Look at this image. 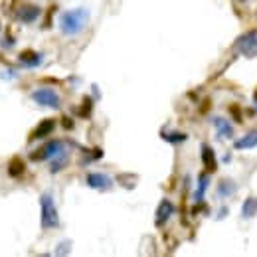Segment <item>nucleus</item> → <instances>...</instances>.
Listing matches in <instances>:
<instances>
[{
  "label": "nucleus",
  "instance_id": "17",
  "mask_svg": "<svg viewBox=\"0 0 257 257\" xmlns=\"http://www.w3.org/2000/svg\"><path fill=\"white\" fill-rule=\"evenodd\" d=\"M208 186H210L208 174H200V178H198V188H196V194H194V200H196V202H202V200H204V194L208 190Z\"/></svg>",
  "mask_w": 257,
  "mask_h": 257
},
{
  "label": "nucleus",
  "instance_id": "9",
  "mask_svg": "<svg viewBox=\"0 0 257 257\" xmlns=\"http://www.w3.org/2000/svg\"><path fill=\"white\" fill-rule=\"evenodd\" d=\"M172 214H174V204L170 200H162L157 208V225H164Z\"/></svg>",
  "mask_w": 257,
  "mask_h": 257
},
{
  "label": "nucleus",
  "instance_id": "21",
  "mask_svg": "<svg viewBox=\"0 0 257 257\" xmlns=\"http://www.w3.org/2000/svg\"><path fill=\"white\" fill-rule=\"evenodd\" d=\"M67 245H69L67 241L60 243V249H56V253H58V255H65V253H69V247H67Z\"/></svg>",
  "mask_w": 257,
  "mask_h": 257
},
{
  "label": "nucleus",
  "instance_id": "20",
  "mask_svg": "<svg viewBox=\"0 0 257 257\" xmlns=\"http://www.w3.org/2000/svg\"><path fill=\"white\" fill-rule=\"evenodd\" d=\"M91 113V99L89 97H85L83 99V109H81V115H89Z\"/></svg>",
  "mask_w": 257,
  "mask_h": 257
},
{
  "label": "nucleus",
  "instance_id": "16",
  "mask_svg": "<svg viewBox=\"0 0 257 257\" xmlns=\"http://www.w3.org/2000/svg\"><path fill=\"white\" fill-rule=\"evenodd\" d=\"M237 192V184L233 182V180H222L220 184H218V196L220 198H229V196H233V194Z\"/></svg>",
  "mask_w": 257,
  "mask_h": 257
},
{
  "label": "nucleus",
  "instance_id": "24",
  "mask_svg": "<svg viewBox=\"0 0 257 257\" xmlns=\"http://www.w3.org/2000/svg\"><path fill=\"white\" fill-rule=\"evenodd\" d=\"M64 121H65L64 125H65V127H67V128H71V127H73V123H71V119H64Z\"/></svg>",
  "mask_w": 257,
  "mask_h": 257
},
{
  "label": "nucleus",
  "instance_id": "3",
  "mask_svg": "<svg viewBox=\"0 0 257 257\" xmlns=\"http://www.w3.org/2000/svg\"><path fill=\"white\" fill-rule=\"evenodd\" d=\"M233 48L243 56V58H257V32L255 30H249V32L241 34Z\"/></svg>",
  "mask_w": 257,
  "mask_h": 257
},
{
  "label": "nucleus",
  "instance_id": "2",
  "mask_svg": "<svg viewBox=\"0 0 257 257\" xmlns=\"http://www.w3.org/2000/svg\"><path fill=\"white\" fill-rule=\"evenodd\" d=\"M40 208H42V227L44 229H54L60 225V216L58 208L54 202V196L50 192H44L40 198Z\"/></svg>",
  "mask_w": 257,
  "mask_h": 257
},
{
  "label": "nucleus",
  "instance_id": "19",
  "mask_svg": "<svg viewBox=\"0 0 257 257\" xmlns=\"http://www.w3.org/2000/svg\"><path fill=\"white\" fill-rule=\"evenodd\" d=\"M162 139H164L166 143L176 145V143H184V141L188 139V135H186V133H164Z\"/></svg>",
  "mask_w": 257,
  "mask_h": 257
},
{
  "label": "nucleus",
  "instance_id": "14",
  "mask_svg": "<svg viewBox=\"0 0 257 257\" xmlns=\"http://www.w3.org/2000/svg\"><path fill=\"white\" fill-rule=\"evenodd\" d=\"M20 64H24L26 67H36L42 64V54H38L34 50H24L20 54Z\"/></svg>",
  "mask_w": 257,
  "mask_h": 257
},
{
  "label": "nucleus",
  "instance_id": "11",
  "mask_svg": "<svg viewBox=\"0 0 257 257\" xmlns=\"http://www.w3.org/2000/svg\"><path fill=\"white\" fill-rule=\"evenodd\" d=\"M212 125L216 127L220 139H233V127H231L229 121H225L224 117H216V119L212 121Z\"/></svg>",
  "mask_w": 257,
  "mask_h": 257
},
{
  "label": "nucleus",
  "instance_id": "6",
  "mask_svg": "<svg viewBox=\"0 0 257 257\" xmlns=\"http://www.w3.org/2000/svg\"><path fill=\"white\" fill-rule=\"evenodd\" d=\"M87 186L89 188H95V190H109L113 186V180L107 174L91 172V174H87Z\"/></svg>",
  "mask_w": 257,
  "mask_h": 257
},
{
  "label": "nucleus",
  "instance_id": "13",
  "mask_svg": "<svg viewBox=\"0 0 257 257\" xmlns=\"http://www.w3.org/2000/svg\"><path fill=\"white\" fill-rule=\"evenodd\" d=\"M257 216V196H249L243 200L241 206V218L243 220H253Z\"/></svg>",
  "mask_w": 257,
  "mask_h": 257
},
{
  "label": "nucleus",
  "instance_id": "23",
  "mask_svg": "<svg viewBox=\"0 0 257 257\" xmlns=\"http://www.w3.org/2000/svg\"><path fill=\"white\" fill-rule=\"evenodd\" d=\"M225 216H227V208H222V210H220V214H218V220H224Z\"/></svg>",
  "mask_w": 257,
  "mask_h": 257
},
{
  "label": "nucleus",
  "instance_id": "8",
  "mask_svg": "<svg viewBox=\"0 0 257 257\" xmlns=\"http://www.w3.org/2000/svg\"><path fill=\"white\" fill-rule=\"evenodd\" d=\"M255 147H257V128L249 131V133H245L243 137H239V139L233 141V149H237V151L255 149Z\"/></svg>",
  "mask_w": 257,
  "mask_h": 257
},
{
  "label": "nucleus",
  "instance_id": "10",
  "mask_svg": "<svg viewBox=\"0 0 257 257\" xmlns=\"http://www.w3.org/2000/svg\"><path fill=\"white\" fill-rule=\"evenodd\" d=\"M40 6H36V4H24L20 10H18V18L22 20V22H26V24H30L34 20H38V16H40Z\"/></svg>",
  "mask_w": 257,
  "mask_h": 257
},
{
  "label": "nucleus",
  "instance_id": "15",
  "mask_svg": "<svg viewBox=\"0 0 257 257\" xmlns=\"http://www.w3.org/2000/svg\"><path fill=\"white\" fill-rule=\"evenodd\" d=\"M24 170H26V164H24V161H22L20 157H12V159H10V162H8V174H10L12 178L22 176Z\"/></svg>",
  "mask_w": 257,
  "mask_h": 257
},
{
  "label": "nucleus",
  "instance_id": "18",
  "mask_svg": "<svg viewBox=\"0 0 257 257\" xmlns=\"http://www.w3.org/2000/svg\"><path fill=\"white\" fill-rule=\"evenodd\" d=\"M65 162H67V153H65V151H60V153L54 157V161H52V172H60L65 166Z\"/></svg>",
  "mask_w": 257,
  "mask_h": 257
},
{
  "label": "nucleus",
  "instance_id": "7",
  "mask_svg": "<svg viewBox=\"0 0 257 257\" xmlns=\"http://www.w3.org/2000/svg\"><path fill=\"white\" fill-rule=\"evenodd\" d=\"M200 157H202V164H204V168H206V172H214L216 168H218V161H216V153H214V149L208 145V143H204L202 147H200Z\"/></svg>",
  "mask_w": 257,
  "mask_h": 257
},
{
  "label": "nucleus",
  "instance_id": "1",
  "mask_svg": "<svg viewBox=\"0 0 257 257\" xmlns=\"http://www.w3.org/2000/svg\"><path fill=\"white\" fill-rule=\"evenodd\" d=\"M87 22H89V10H85V8L67 10L60 16V30L65 36H77L85 30Z\"/></svg>",
  "mask_w": 257,
  "mask_h": 257
},
{
  "label": "nucleus",
  "instance_id": "12",
  "mask_svg": "<svg viewBox=\"0 0 257 257\" xmlns=\"http://www.w3.org/2000/svg\"><path fill=\"white\" fill-rule=\"evenodd\" d=\"M54 128H56V121H54V119H44L38 127L34 128L32 139H44V137H50V135L54 133Z\"/></svg>",
  "mask_w": 257,
  "mask_h": 257
},
{
  "label": "nucleus",
  "instance_id": "4",
  "mask_svg": "<svg viewBox=\"0 0 257 257\" xmlns=\"http://www.w3.org/2000/svg\"><path fill=\"white\" fill-rule=\"evenodd\" d=\"M32 99L38 105H44V107H52V109H58L62 105V99L60 95L50 89V87H42V89H36L32 93Z\"/></svg>",
  "mask_w": 257,
  "mask_h": 257
},
{
  "label": "nucleus",
  "instance_id": "5",
  "mask_svg": "<svg viewBox=\"0 0 257 257\" xmlns=\"http://www.w3.org/2000/svg\"><path fill=\"white\" fill-rule=\"evenodd\" d=\"M60 151H64V143H62V141H50V143H46L40 151L34 153L32 161H48V159H54Z\"/></svg>",
  "mask_w": 257,
  "mask_h": 257
},
{
  "label": "nucleus",
  "instance_id": "22",
  "mask_svg": "<svg viewBox=\"0 0 257 257\" xmlns=\"http://www.w3.org/2000/svg\"><path fill=\"white\" fill-rule=\"evenodd\" d=\"M229 111H231V113H233V115H235V121H237V123H243V121H241V113H239V109H237V107H235V105H233V107H231V109H229Z\"/></svg>",
  "mask_w": 257,
  "mask_h": 257
}]
</instances>
